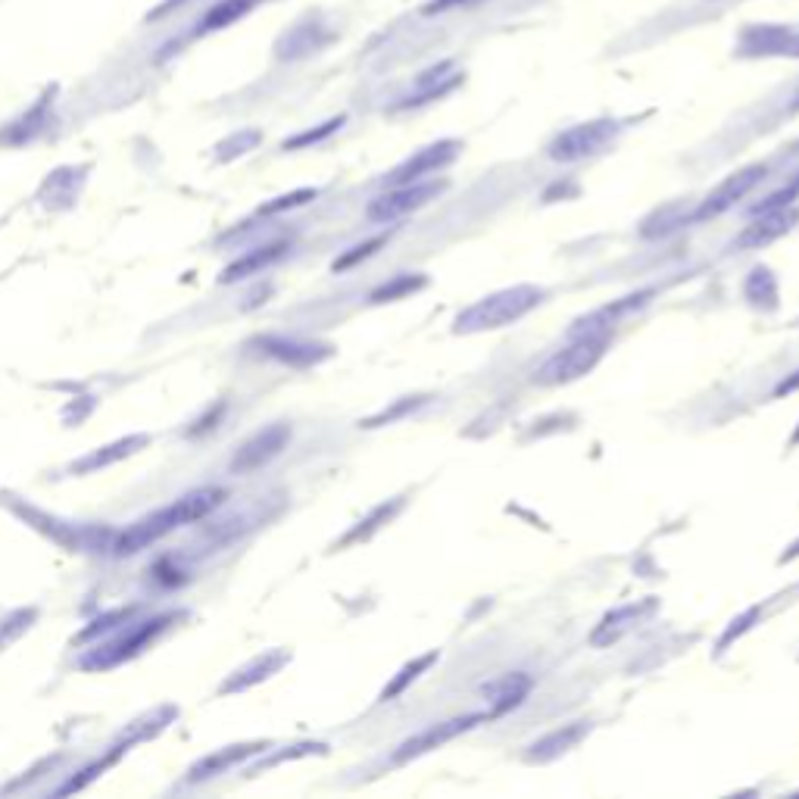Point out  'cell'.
<instances>
[{"instance_id":"cell-1","label":"cell","mask_w":799,"mask_h":799,"mask_svg":"<svg viewBox=\"0 0 799 799\" xmlns=\"http://www.w3.org/2000/svg\"><path fill=\"white\" fill-rule=\"evenodd\" d=\"M225 491L222 487H200V491H191L185 497H178L175 503L157 509V512H150L144 515L141 522H135L132 528H125L119 534V540L113 544L116 556H135L141 553L144 547L150 544H157V540H163L166 534L178 531V528H185L191 522H200L206 519L213 509H219L225 503Z\"/></svg>"},{"instance_id":"cell-2","label":"cell","mask_w":799,"mask_h":799,"mask_svg":"<svg viewBox=\"0 0 799 799\" xmlns=\"http://www.w3.org/2000/svg\"><path fill=\"white\" fill-rule=\"evenodd\" d=\"M544 303V291L534 285H515V288H503L497 294H487L478 303L466 306L456 316L453 331L456 334H475V331H497L506 328L512 322L525 319L534 306Z\"/></svg>"},{"instance_id":"cell-3","label":"cell","mask_w":799,"mask_h":799,"mask_svg":"<svg viewBox=\"0 0 799 799\" xmlns=\"http://www.w3.org/2000/svg\"><path fill=\"white\" fill-rule=\"evenodd\" d=\"M606 347H609V334H578V338H572L569 347L547 359L544 369L537 372V381L547 384V388L578 381L581 375H587L600 363Z\"/></svg>"},{"instance_id":"cell-4","label":"cell","mask_w":799,"mask_h":799,"mask_svg":"<svg viewBox=\"0 0 799 799\" xmlns=\"http://www.w3.org/2000/svg\"><path fill=\"white\" fill-rule=\"evenodd\" d=\"M618 135V122L612 119H594V122H581L569 132H562L553 138V144L547 147V157L556 163H578L587 157H597V153L612 144Z\"/></svg>"},{"instance_id":"cell-5","label":"cell","mask_w":799,"mask_h":799,"mask_svg":"<svg viewBox=\"0 0 799 799\" xmlns=\"http://www.w3.org/2000/svg\"><path fill=\"white\" fill-rule=\"evenodd\" d=\"M169 622H175L172 612L157 615V618H150V622H141V625H132V628H128V634H122L119 640H113V643H107V647H100L97 653H91L82 665L85 668H113V665H119L125 659H132L141 650H147L150 643L169 628Z\"/></svg>"},{"instance_id":"cell-6","label":"cell","mask_w":799,"mask_h":799,"mask_svg":"<svg viewBox=\"0 0 799 799\" xmlns=\"http://www.w3.org/2000/svg\"><path fill=\"white\" fill-rule=\"evenodd\" d=\"M487 718H491V712H472V715H459V718L441 721V725H428L425 731L412 734L409 740H403L397 746L394 762H412V759H419V756H425L431 750H441L444 743H450L459 734L472 731L475 725H481V721H487Z\"/></svg>"},{"instance_id":"cell-7","label":"cell","mask_w":799,"mask_h":799,"mask_svg":"<svg viewBox=\"0 0 799 799\" xmlns=\"http://www.w3.org/2000/svg\"><path fill=\"white\" fill-rule=\"evenodd\" d=\"M447 185L444 182H412V185H400V188H391L388 194H381L378 200L369 203V210L366 216L372 222H394L412 210H422V206L428 200H434L437 194H441Z\"/></svg>"},{"instance_id":"cell-8","label":"cell","mask_w":799,"mask_h":799,"mask_svg":"<svg viewBox=\"0 0 799 799\" xmlns=\"http://www.w3.org/2000/svg\"><path fill=\"white\" fill-rule=\"evenodd\" d=\"M291 441V425L285 422H275V425H266L263 431H256L250 441H244L231 459V472L235 475H247V472H256L269 466V462L288 447Z\"/></svg>"},{"instance_id":"cell-9","label":"cell","mask_w":799,"mask_h":799,"mask_svg":"<svg viewBox=\"0 0 799 799\" xmlns=\"http://www.w3.org/2000/svg\"><path fill=\"white\" fill-rule=\"evenodd\" d=\"M462 144L459 141H437V144H428L422 150H416L406 163H400L391 175H388V185L391 188H400V185H412V182H422L425 175L431 172H441L447 169L456 157H459Z\"/></svg>"},{"instance_id":"cell-10","label":"cell","mask_w":799,"mask_h":799,"mask_svg":"<svg viewBox=\"0 0 799 799\" xmlns=\"http://www.w3.org/2000/svg\"><path fill=\"white\" fill-rule=\"evenodd\" d=\"M743 57H799V32L787 25H753L740 35Z\"/></svg>"},{"instance_id":"cell-11","label":"cell","mask_w":799,"mask_h":799,"mask_svg":"<svg viewBox=\"0 0 799 799\" xmlns=\"http://www.w3.org/2000/svg\"><path fill=\"white\" fill-rule=\"evenodd\" d=\"M765 166L762 163H756V166H746V169H740V172H734L731 178H725V182H721L703 203H700V210H697V216L693 219H709V216H721L725 210H731V206L737 203V200H743L746 194H750L762 178H765Z\"/></svg>"},{"instance_id":"cell-12","label":"cell","mask_w":799,"mask_h":799,"mask_svg":"<svg viewBox=\"0 0 799 799\" xmlns=\"http://www.w3.org/2000/svg\"><path fill=\"white\" fill-rule=\"evenodd\" d=\"M587 734H590V721H572V725H562V728L544 734L540 740H534V743L528 746L525 759H528V762H537V765L553 762V759H559L562 753L575 750V746H578Z\"/></svg>"},{"instance_id":"cell-13","label":"cell","mask_w":799,"mask_h":799,"mask_svg":"<svg viewBox=\"0 0 799 799\" xmlns=\"http://www.w3.org/2000/svg\"><path fill=\"white\" fill-rule=\"evenodd\" d=\"M796 222V210H775V213H762L756 216L753 225H746V231H740V238L734 241V250H759L771 241H778L781 235L793 228Z\"/></svg>"},{"instance_id":"cell-14","label":"cell","mask_w":799,"mask_h":799,"mask_svg":"<svg viewBox=\"0 0 799 799\" xmlns=\"http://www.w3.org/2000/svg\"><path fill=\"white\" fill-rule=\"evenodd\" d=\"M256 344H260L269 356L281 359V363H288L294 369H309V366H316L331 356L328 344H306V341H291V338H260Z\"/></svg>"},{"instance_id":"cell-15","label":"cell","mask_w":799,"mask_h":799,"mask_svg":"<svg viewBox=\"0 0 799 799\" xmlns=\"http://www.w3.org/2000/svg\"><path fill=\"white\" fill-rule=\"evenodd\" d=\"M269 743H241V746H228V750H219V753H213V756H206V759H200V762H194L191 765V771H188V781H210V778H216V775H225L228 768H235V765H241L244 759H250V756H256V753H263Z\"/></svg>"},{"instance_id":"cell-16","label":"cell","mask_w":799,"mask_h":799,"mask_svg":"<svg viewBox=\"0 0 799 799\" xmlns=\"http://www.w3.org/2000/svg\"><path fill=\"white\" fill-rule=\"evenodd\" d=\"M531 687H534V681L525 672H509V675H503V678H497L491 684H484V697L491 700V718L519 706L531 693Z\"/></svg>"},{"instance_id":"cell-17","label":"cell","mask_w":799,"mask_h":799,"mask_svg":"<svg viewBox=\"0 0 799 799\" xmlns=\"http://www.w3.org/2000/svg\"><path fill=\"white\" fill-rule=\"evenodd\" d=\"M656 609V603L653 600H647V603H631V606H622V609H615V612H609L603 622H600V628L590 634V643H594V647H603V643H612V640H618L622 634H628L643 615H650Z\"/></svg>"},{"instance_id":"cell-18","label":"cell","mask_w":799,"mask_h":799,"mask_svg":"<svg viewBox=\"0 0 799 799\" xmlns=\"http://www.w3.org/2000/svg\"><path fill=\"white\" fill-rule=\"evenodd\" d=\"M288 662V653L285 650H269V653H263V656H256L250 665H244V668H238L235 675H231L219 690L222 693H238V690H247V687H253V684H260V681H266L269 675H275L281 665Z\"/></svg>"},{"instance_id":"cell-19","label":"cell","mask_w":799,"mask_h":799,"mask_svg":"<svg viewBox=\"0 0 799 799\" xmlns=\"http://www.w3.org/2000/svg\"><path fill=\"white\" fill-rule=\"evenodd\" d=\"M150 444V437L147 434H132V437H122V441H116V444H110V447H100V450H94V453H88L85 459H79L72 466V472L75 475H88V472H97V469H107V466H113V462H119V459H125V456H132V453H138L141 447H147Z\"/></svg>"},{"instance_id":"cell-20","label":"cell","mask_w":799,"mask_h":799,"mask_svg":"<svg viewBox=\"0 0 799 799\" xmlns=\"http://www.w3.org/2000/svg\"><path fill=\"white\" fill-rule=\"evenodd\" d=\"M285 250H288V244H269V247L253 250V253L244 256V260L231 263V266L222 272V281H241V278H247V275H256L260 269H266L269 263L281 260V256H285Z\"/></svg>"},{"instance_id":"cell-21","label":"cell","mask_w":799,"mask_h":799,"mask_svg":"<svg viewBox=\"0 0 799 799\" xmlns=\"http://www.w3.org/2000/svg\"><path fill=\"white\" fill-rule=\"evenodd\" d=\"M434 662H437V650H431V653H425V656H419V659L406 662V665L400 668V675H397V678H394L388 687L381 690V703H391V700H397L400 693H403V690H406L412 681H416L422 672H428V668H431Z\"/></svg>"},{"instance_id":"cell-22","label":"cell","mask_w":799,"mask_h":799,"mask_svg":"<svg viewBox=\"0 0 799 799\" xmlns=\"http://www.w3.org/2000/svg\"><path fill=\"white\" fill-rule=\"evenodd\" d=\"M256 7V0H222L210 13L203 16L200 32H213V29H225V25L238 22L241 16H247Z\"/></svg>"},{"instance_id":"cell-23","label":"cell","mask_w":799,"mask_h":799,"mask_svg":"<svg viewBox=\"0 0 799 799\" xmlns=\"http://www.w3.org/2000/svg\"><path fill=\"white\" fill-rule=\"evenodd\" d=\"M746 300H753L756 306H768L775 309L778 306V285H775V275H771L765 266L753 269L750 278H746Z\"/></svg>"},{"instance_id":"cell-24","label":"cell","mask_w":799,"mask_h":799,"mask_svg":"<svg viewBox=\"0 0 799 799\" xmlns=\"http://www.w3.org/2000/svg\"><path fill=\"white\" fill-rule=\"evenodd\" d=\"M400 506H403V500L397 497V500H391V503H384V506H378L366 522H359V528H353L344 540H341V547H347V544H356V540H366L372 531H378L381 525H388L394 515L400 512Z\"/></svg>"},{"instance_id":"cell-25","label":"cell","mask_w":799,"mask_h":799,"mask_svg":"<svg viewBox=\"0 0 799 799\" xmlns=\"http://www.w3.org/2000/svg\"><path fill=\"white\" fill-rule=\"evenodd\" d=\"M428 285L422 275H397L391 285H381L378 291H372V303H388V300H400V297H409L416 294Z\"/></svg>"},{"instance_id":"cell-26","label":"cell","mask_w":799,"mask_h":799,"mask_svg":"<svg viewBox=\"0 0 799 799\" xmlns=\"http://www.w3.org/2000/svg\"><path fill=\"white\" fill-rule=\"evenodd\" d=\"M428 403V397H403V400H397L391 409H381L378 416H372V419H366L363 422V428H378V425H391V422H397V419H403V416H409V412H416L419 406H425Z\"/></svg>"},{"instance_id":"cell-27","label":"cell","mask_w":799,"mask_h":799,"mask_svg":"<svg viewBox=\"0 0 799 799\" xmlns=\"http://www.w3.org/2000/svg\"><path fill=\"white\" fill-rule=\"evenodd\" d=\"M316 188H303V191H294V194H285V197H278V200H272V203H266L263 206V216H272V213H285V210H294V206H303V203H309V200H316Z\"/></svg>"},{"instance_id":"cell-28","label":"cell","mask_w":799,"mask_h":799,"mask_svg":"<svg viewBox=\"0 0 799 799\" xmlns=\"http://www.w3.org/2000/svg\"><path fill=\"white\" fill-rule=\"evenodd\" d=\"M341 125H344V116H338V119H328L325 125L313 128V132H303V135L291 138V141L285 144V150H297V147H306V144H316V141H322V138H328V135L338 132Z\"/></svg>"},{"instance_id":"cell-29","label":"cell","mask_w":799,"mask_h":799,"mask_svg":"<svg viewBox=\"0 0 799 799\" xmlns=\"http://www.w3.org/2000/svg\"><path fill=\"white\" fill-rule=\"evenodd\" d=\"M756 618H759V609H746L740 618H734L731 628H728L725 634H721V640H718V653H725V650H728V643H734V637H740V634L750 631Z\"/></svg>"},{"instance_id":"cell-30","label":"cell","mask_w":799,"mask_h":799,"mask_svg":"<svg viewBox=\"0 0 799 799\" xmlns=\"http://www.w3.org/2000/svg\"><path fill=\"white\" fill-rule=\"evenodd\" d=\"M384 244V238H375V241H366L363 247H356L353 253H347V256H341L338 263H334V272H344V269H350V266H356L359 260H366V256H372L378 247Z\"/></svg>"},{"instance_id":"cell-31","label":"cell","mask_w":799,"mask_h":799,"mask_svg":"<svg viewBox=\"0 0 799 799\" xmlns=\"http://www.w3.org/2000/svg\"><path fill=\"white\" fill-rule=\"evenodd\" d=\"M793 391H799V372H793L790 378H784L781 384H778V397H784V394H793Z\"/></svg>"},{"instance_id":"cell-32","label":"cell","mask_w":799,"mask_h":799,"mask_svg":"<svg viewBox=\"0 0 799 799\" xmlns=\"http://www.w3.org/2000/svg\"><path fill=\"white\" fill-rule=\"evenodd\" d=\"M453 4H456V0H434V4H428V7H425V13H428V16H434L437 10H447V7H453Z\"/></svg>"},{"instance_id":"cell-33","label":"cell","mask_w":799,"mask_h":799,"mask_svg":"<svg viewBox=\"0 0 799 799\" xmlns=\"http://www.w3.org/2000/svg\"><path fill=\"white\" fill-rule=\"evenodd\" d=\"M790 110H793V113L799 110V88H796V94H793V100H790Z\"/></svg>"}]
</instances>
